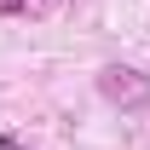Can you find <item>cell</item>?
<instances>
[{
	"mask_svg": "<svg viewBox=\"0 0 150 150\" xmlns=\"http://www.w3.org/2000/svg\"><path fill=\"white\" fill-rule=\"evenodd\" d=\"M98 93L110 98L115 110H144L150 104V81L127 64H110V69H98Z\"/></svg>",
	"mask_w": 150,
	"mask_h": 150,
	"instance_id": "6da1fadb",
	"label": "cell"
},
{
	"mask_svg": "<svg viewBox=\"0 0 150 150\" xmlns=\"http://www.w3.org/2000/svg\"><path fill=\"white\" fill-rule=\"evenodd\" d=\"M46 0H0V18H40Z\"/></svg>",
	"mask_w": 150,
	"mask_h": 150,
	"instance_id": "7a4b0ae2",
	"label": "cell"
},
{
	"mask_svg": "<svg viewBox=\"0 0 150 150\" xmlns=\"http://www.w3.org/2000/svg\"><path fill=\"white\" fill-rule=\"evenodd\" d=\"M0 150H29V144H18V139H12V133H0Z\"/></svg>",
	"mask_w": 150,
	"mask_h": 150,
	"instance_id": "3957f363",
	"label": "cell"
}]
</instances>
